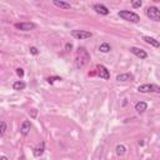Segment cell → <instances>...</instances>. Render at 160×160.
I'll list each match as a JSON object with an SVG mask.
<instances>
[{"label": "cell", "mask_w": 160, "mask_h": 160, "mask_svg": "<svg viewBox=\"0 0 160 160\" xmlns=\"http://www.w3.org/2000/svg\"><path fill=\"white\" fill-rule=\"evenodd\" d=\"M90 61V55L88 53V50L85 48H79L75 55V60L74 65L76 69H83L84 67H86L88 63Z\"/></svg>", "instance_id": "obj_1"}, {"label": "cell", "mask_w": 160, "mask_h": 160, "mask_svg": "<svg viewBox=\"0 0 160 160\" xmlns=\"http://www.w3.org/2000/svg\"><path fill=\"white\" fill-rule=\"evenodd\" d=\"M118 15L120 16L123 20H126V21H130V23H139L140 21V16L134 11H130V10H120L118 13Z\"/></svg>", "instance_id": "obj_2"}, {"label": "cell", "mask_w": 160, "mask_h": 160, "mask_svg": "<svg viewBox=\"0 0 160 160\" xmlns=\"http://www.w3.org/2000/svg\"><path fill=\"white\" fill-rule=\"evenodd\" d=\"M139 93H160V88L156 84H143L138 88Z\"/></svg>", "instance_id": "obj_3"}, {"label": "cell", "mask_w": 160, "mask_h": 160, "mask_svg": "<svg viewBox=\"0 0 160 160\" xmlns=\"http://www.w3.org/2000/svg\"><path fill=\"white\" fill-rule=\"evenodd\" d=\"M146 16L154 21H160V11L156 6H150L146 9Z\"/></svg>", "instance_id": "obj_4"}, {"label": "cell", "mask_w": 160, "mask_h": 160, "mask_svg": "<svg viewBox=\"0 0 160 160\" xmlns=\"http://www.w3.org/2000/svg\"><path fill=\"white\" fill-rule=\"evenodd\" d=\"M71 35L76 40H84V39H88V38H92L93 34L86 30H73L71 31Z\"/></svg>", "instance_id": "obj_5"}, {"label": "cell", "mask_w": 160, "mask_h": 160, "mask_svg": "<svg viewBox=\"0 0 160 160\" xmlns=\"http://www.w3.org/2000/svg\"><path fill=\"white\" fill-rule=\"evenodd\" d=\"M15 28L21 31H30V30L35 29L36 25L34 23H16L15 24Z\"/></svg>", "instance_id": "obj_6"}, {"label": "cell", "mask_w": 160, "mask_h": 160, "mask_svg": "<svg viewBox=\"0 0 160 160\" xmlns=\"http://www.w3.org/2000/svg\"><path fill=\"white\" fill-rule=\"evenodd\" d=\"M96 70H98V74L101 79H104V80L110 79V73H109V70L104 65H98V67H96Z\"/></svg>", "instance_id": "obj_7"}, {"label": "cell", "mask_w": 160, "mask_h": 160, "mask_svg": "<svg viewBox=\"0 0 160 160\" xmlns=\"http://www.w3.org/2000/svg\"><path fill=\"white\" fill-rule=\"evenodd\" d=\"M30 129H31V124L29 120H24L21 123V126H20V134L23 136H26L28 134L30 133Z\"/></svg>", "instance_id": "obj_8"}, {"label": "cell", "mask_w": 160, "mask_h": 160, "mask_svg": "<svg viewBox=\"0 0 160 160\" xmlns=\"http://www.w3.org/2000/svg\"><path fill=\"white\" fill-rule=\"evenodd\" d=\"M44 151H45V143L41 142L40 144H38V145L35 146V149L33 150V154L35 158H40L43 154H44Z\"/></svg>", "instance_id": "obj_9"}, {"label": "cell", "mask_w": 160, "mask_h": 160, "mask_svg": "<svg viewBox=\"0 0 160 160\" xmlns=\"http://www.w3.org/2000/svg\"><path fill=\"white\" fill-rule=\"evenodd\" d=\"M130 51L133 53L134 55H136L138 58H140V59H146V58H148V54H146V53L144 51L143 49L135 48V46H131V48H130Z\"/></svg>", "instance_id": "obj_10"}, {"label": "cell", "mask_w": 160, "mask_h": 160, "mask_svg": "<svg viewBox=\"0 0 160 160\" xmlns=\"http://www.w3.org/2000/svg\"><path fill=\"white\" fill-rule=\"evenodd\" d=\"M94 10H95L98 14L100 15H109V9L106 8L105 5H103V4H95L94 5Z\"/></svg>", "instance_id": "obj_11"}, {"label": "cell", "mask_w": 160, "mask_h": 160, "mask_svg": "<svg viewBox=\"0 0 160 160\" xmlns=\"http://www.w3.org/2000/svg\"><path fill=\"white\" fill-rule=\"evenodd\" d=\"M53 4H54L55 6H58V8H60V9H64V10H69V9H71V5L69 4V3L67 1H59V0H54L53 1Z\"/></svg>", "instance_id": "obj_12"}, {"label": "cell", "mask_w": 160, "mask_h": 160, "mask_svg": "<svg viewBox=\"0 0 160 160\" xmlns=\"http://www.w3.org/2000/svg\"><path fill=\"white\" fill-rule=\"evenodd\" d=\"M134 79V76H133V74H130V73H125V74H119L118 76H117V80L118 81H131Z\"/></svg>", "instance_id": "obj_13"}, {"label": "cell", "mask_w": 160, "mask_h": 160, "mask_svg": "<svg viewBox=\"0 0 160 160\" xmlns=\"http://www.w3.org/2000/svg\"><path fill=\"white\" fill-rule=\"evenodd\" d=\"M143 39H144V41H145L146 44H149V45L154 46V48H159V46H160V43H159L156 39H154V38H150V36H144Z\"/></svg>", "instance_id": "obj_14"}, {"label": "cell", "mask_w": 160, "mask_h": 160, "mask_svg": "<svg viewBox=\"0 0 160 160\" xmlns=\"http://www.w3.org/2000/svg\"><path fill=\"white\" fill-rule=\"evenodd\" d=\"M146 109H148V104H146V103H144V101H138L135 104V110L139 113V114H143Z\"/></svg>", "instance_id": "obj_15"}, {"label": "cell", "mask_w": 160, "mask_h": 160, "mask_svg": "<svg viewBox=\"0 0 160 160\" xmlns=\"http://www.w3.org/2000/svg\"><path fill=\"white\" fill-rule=\"evenodd\" d=\"M115 151H117L118 156H124L126 154V148H125L124 145H121V144H119L117 148H115Z\"/></svg>", "instance_id": "obj_16"}, {"label": "cell", "mask_w": 160, "mask_h": 160, "mask_svg": "<svg viewBox=\"0 0 160 160\" xmlns=\"http://www.w3.org/2000/svg\"><path fill=\"white\" fill-rule=\"evenodd\" d=\"M25 86H26V84L24 83V81H15L14 84H13V89L14 90H24Z\"/></svg>", "instance_id": "obj_17"}, {"label": "cell", "mask_w": 160, "mask_h": 160, "mask_svg": "<svg viewBox=\"0 0 160 160\" xmlns=\"http://www.w3.org/2000/svg\"><path fill=\"white\" fill-rule=\"evenodd\" d=\"M99 50L101 53H109L111 50V46L109 45L108 43H103V44H100V46H99Z\"/></svg>", "instance_id": "obj_18"}, {"label": "cell", "mask_w": 160, "mask_h": 160, "mask_svg": "<svg viewBox=\"0 0 160 160\" xmlns=\"http://www.w3.org/2000/svg\"><path fill=\"white\" fill-rule=\"evenodd\" d=\"M6 133V123L5 121H0V136H4Z\"/></svg>", "instance_id": "obj_19"}, {"label": "cell", "mask_w": 160, "mask_h": 160, "mask_svg": "<svg viewBox=\"0 0 160 160\" xmlns=\"http://www.w3.org/2000/svg\"><path fill=\"white\" fill-rule=\"evenodd\" d=\"M60 81V80H63L60 76H50V78H48V79H46V81H48L49 84H54L55 81Z\"/></svg>", "instance_id": "obj_20"}, {"label": "cell", "mask_w": 160, "mask_h": 160, "mask_svg": "<svg viewBox=\"0 0 160 160\" xmlns=\"http://www.w3.org/2000/svg\"><path fill=\"white\" fill-rule=\"evenodd\" d=\"M143 5V3L140 1V0H134V1H131V6H133L134 9H138L140 8V6Z\"/></svg>", "instance_id": "obj_21"}, {"label": "cell", "mask_w": 160, "mask_h": 160, "mask_svg": "<svg viewBox=\"0 0 160 160\" xmlns=\"http://www.w3.org/2000/svg\"><path fill=\"white\" fill-rule=\"evenodd\" d=\"M29 50H30V54H33V55H38V54H39V50H38V48H35V46H31Z\"/></svg>", "instance_id": "obj_22"}, {"label": "cell", "mask_w": 160, "mask_h": 160, "mask_svg": "<svg viewBox=\"0 0 160 160\" xmlns=\"http://www.w3.org/2000/svg\"><path fill=\"white\" fill-rule=\"evenodd\" d=\"M16 74H18V76L23 78V76H24V69H21V68H18V69H16Z\"/></svg>", "instance_id": "obj_23"}, {"label": "cell", "mask_w": 160, "mask_h": 160, "mask_svg": "<svg viewBox=\"0 0 160 160\" xmlns=\"http://www.w3.org/2000/svg\"><path fill=\"white\" fill-rule=\"evenodd\" d=\"M71 49H73V44H71V43H67V44H65V50H67V51H70Z\"/></svg>", "instance_id": "obj_24"}, {"label": "cell", "mask_w": 160, "mask_h": 160, "mask_svg": "<svg viewBox=\"0 0 160 160\" xmlns=\"http://www.w3.org/2000/svg\"><path fill=\"white\" fill-rule=\"evenodd\" d=\"M36 115H38V111L35 110V109L30 111V117H31V118H36Z\"/></svg>", "instance_id": "obj_25"}, {"label": "cell", "mask_w": 160, "mask_h": 160, "mask_svg": "<svg viewBox=\"0 0 160 160\" xmlns=\"http://www.w3.org/2000/svg\"><path fill=\"white\" fill-rule=\"evenodd\" d=\"M0 160H9L6 156H0Z\"/></svg>", "instance_id": "obj_26"}]
</instances>
